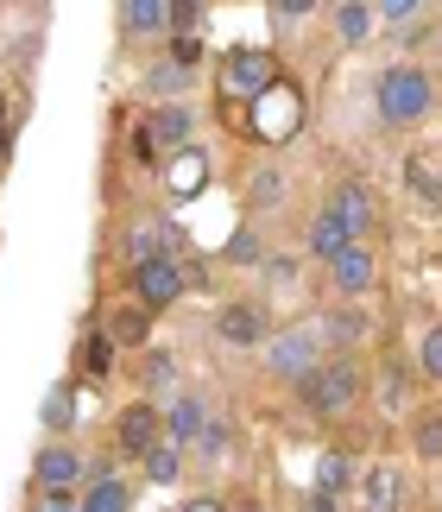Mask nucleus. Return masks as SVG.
Instances as JSON below:
<instances>
[{"mask_svg":"<svg viewBox=\"0 0 442 512\" xmlns=\"http://www.w3.org/2000/svg\"><path fill=\"white\" fill-rule=\"evenodd\" d=\"M430 102H436V89L417 64H392L379 76V121L386 127H417L430 114Z\"/></svg>","mask_w":442,"mask_h":512,"instance_id":"1","label":"nucleus"},{"mask_svg":"<svg viewBox=\"0 0 442 512\" xmlns=\"http://www.w3.org/2000/svg\"><path fill=\"white\" fill-rule=\"evenodd\" d=\"M323 329L316 323H297V329H285V336H272L266 342V367L278 373V380H310L316 367H323Z\"/></svg>","mask_w":442,"mask_h":512,"instance_id":"2","label":"nucleus"},{"mask_svg":"<svg viewBox=\"0 0 442 512\" xmlns=\"http://www.w3.org/2000/svg\"><path fill=\"white\" fill-rule=\"evenodd\" d=\"M285 76H278V57H266V51H234L228 57V70H221V95H228V108H240V102H259V95H272Z\"/></svg>","mask_w":442,"mask_h":512,"instance_id":"3","label":"nucleus"},{"mask_svg":"<svg viewBox=\"0 0 442 512\" xmlns=\"http://www.w3.org/2000/svg\"><path fill=\"white\" fill-rule=\"evenodd\" d=\"M297 392H304L310 411H348L360 399V367L354 361H323L310 380H297Z\"/></svg>","mask_w":442,"mask_h":512,"instance_id":"4","label":"nucleus"},{"mask_svg":"<svg viewBox=\"0 0 442 512\" xmlns=\"http://www.w3.org/2000/svg\"><path fill=\"white\" fill-rule=\"evenodd\" d=\"M297 114H304V95H297L291 83H278L272 95H259V102L247 108V127L259 133V140H291V133H297Z\"/></svg>","mask_w":442,"mask_h":512,"instance_id":"5","label":"nucleus"},{"mask_svg":"<svg viewBox=\"0 0 442 512\" xmlns=\"http://www.w3.org/2000/svg\"><path fill=\"white\" fill-rule=\"evenodd\" d=\"M184 285H190V272L177 266V260H146V266H133V291H139V304H146V310L177 304V298H184Z\"/></svg>","mask_w":442,"mask_h":512,"instance_id":"6","label":"nucleus"},{"mask_svg":"<svg viewBox=\"0 0 442 512\" xmlns=\"http://www.w3.org/2000/svg\"><path fill=\"white\" fill-rule=\"evenodd\" d=\"M158 424H165V418H158V405H127L114 418V443L127 449V456H152V449L165 443V437H158Z\"/></svg>","mask_w":442,"mask_h":512,"instance_id":"7","label":"nucleus"},{"mask_svg":"<svg viewBox=\"0 0 442 512\" xmlns=\"http://www.w3.org/2000/svg\"><path fill=\"white\" fill-rule=\"evenodd\" d=\"M177 222H165V215H152V222H133L127 234V247H133V266H146V260H177Z\"/></svg>","mask_w":442,"mask_h":512,"instance_id":"8","label":"nucleus"},{"mask_svg":"<svg viewBox=\"0 0 442 512\" xmlns=\"http://www.w3.org/2000/svg\"><path fill=\"white\" fill-rule=\"evenodd\" d=\"M221 342H234V348H259V336H266V310L259 304H221Z\"/></svg>","mask_w":442,"mask_h":512,"instance_id":"9","label":"nucleus"},{"mask_svg":"<svg viewBox=\"0 0 442 512\" xmlns=\"http://www.w3.org/2000/svg\"><path fill=\"white\" fill-rule=\"evenodd\" d=\"M329 209L341 215V222H348V234H354V241H360V234L373 228V190H367V184H335Z\"/></svg>","mask_w":442,"mask_h":512,"instance_id":"10","label":"nucleus"},{"mask_svg":"<svg viewBox=\"0 0 442 512\" xmlns=\"http://www.w3.org/2000/svg\"><path fill=\"white\" fill-rule=\"evenodd\" d=\"M348 247H360L354 234H348V222H341L335 209H323V215H316V228H310V253H316V260H329V266H335V260H341Z\"/></svg>","mask_w":442,"mask_h":512,"instance_id":"11","label":"nucleus"},{"mask_svg":"<svg viewBox=\"0 0 442 512\" xmlns=\"http://www.w3.org/2000/svg\"><path fill=\"white\" fill-rule=\"evenodd\" d=\"M190 127H196V114H190V108H158L152 121H146V140H152V152H158V146L184 152V140H190Z\"/></svg>","mask_w":442,"mask_h":512,"instance_id":"12","label":"nucleus"},{"mask_svg":"<svg viewBox=\"0 0 442 512\" xmlns=\"http://www.w3.org/2000/svg\"><path fill=\"white\" fill-rule=\"evenodd\" d=\"M165 184H171V196H196L209 184V152H196V146H184L171 159V171H165Z\"/></svg>","mask_w":442,"mask_h":512,"instance_id":"13","label":"nucleus"},{"mask_svg":"<svg viewBox=\"0 0 442 512\" xmlns=\"http://www.w3.org/2000/svg\"><path fill=\"white\" fill-rule=\"evenodd\" d=\"M373 279H379V266H373L367 247H348V253L335 260V285L348 291V298H354V291H373Z\"/></svg>","mask_w":442,"mask_h":512,"instance_id":"14","label":"nucleus"},{"mask_svg":"<svg viewBox=\"0 0 442 512\" xmlns=\"http://www.w3.org/2000/svg\"><path fill=\"white\" fill-rule=\"evenodd\" d=\"M398 494H405V475L392 462L367 468V512H398Z\"/></svg>","mask_w":442,"mask_h":512,"instance_id":"15","label":"nucleus"},{"mask_svg":"<svg viewBox=\"0 0 442 512\" xmlns=\"http://www.w3.org/2000/svg\"><path fill=\"white\" fill-rule=\"evenodd\" d=\"M108 336H114V348H120V342H146V336H152V310H146V304L108 310Z\"/></svg>","mask_w":442,"mask_h":512,"instance_id":"16","label":"nucleus"},{"mask_svg":"<svg viewBox=\"0 0 442 512\" xmlns=\"http://www.w3.org/2000/svg\"><path fill=\"white\" fill-rule=\"evenodd\" d=\"M120 26L127 32H165L171 26V0H127V7H120Z\"/></svg>","mask_w":442,"mask_h":512,"instance_id":"17","label":"nucleus"},{"mask_svg":"<svg viewBox=\"0 0 442 512\" xmlns=\"http://www.w3.org/2000/svg\"><path fill=\"white\" fill-rule=\"evenodd\" d=\"M76 475H83V462H76L70 449H45V456H38V487H51V494H64Z\"/></svg>","mask_w":442,"mask_h":512,"instance_id":"18","label":"nucleus"},{"mask_svg":"<svg viewBox=\"0 0 442 512\" xmlns=\"http://www.w3.org/2000/svg\"><path fill=\"white\" fill-rule=\"evenodd\" d=\"M341 487H354V462L341 456V449H329V456L316 462V494H329V500H335Z\"/></svg>","mask_w":442,"mask_h":512,"instance_id":"19","label":"nucleus"},{"mask_svg":"<svg viewBox=\"0 0 442 512\" xmlns=\"http://www.w3.org/2000/svg\"><path fill=\"white\" fill-rule=\"evenodd\" d=\"M165 437H171V443L203 437V405H196V399H177V405H171V418H165Z\"/></svg>","mask_w":442,"mask_h":512,"instance_id":"20","label":"nucleus"},{"mask_svg":"<svg viewBox=\"0 0 442 512\" xmlns=\"http://www.w3.org/2000/svg\"><path fill=\"white\" fill-rule=\"evenodd\" d=\"M323 342H329V348H354V342H367V317H354V310H341V317H323Z\"/></svg>","mask_w":442,"mask_h":512,"instance_id":"21","label":"nucleus"},{"mask_svg":"<svg viewBox=\"0 0 442 512\" xmlns=\"http://www.w3.org/2000/svg\"><path fill=\"white\" fill-rule=\"evenodd\" d=\"M83 373H89V380H108V373H114V336H108V329H95V336L83 342Z\"/></svg>","mask_w":442,"mask_h":512,"instance_id":"22","label":"nucleus"},{"mask_svg":"<svg viewBox=\"0 0 442 512\" xmlns=\"http://www.w3.org/2000/svg\"><path fill=\"white\" fill-rule=\"evenodd\" d=\"M405 184L424 196V203H442V165H430V159H405Z\"/></svg>","mask_w":442,"mask_h":512,"instance_id":"23","label":"nucleus"},{"mask_svg":"<svg viewBox=\"0 0 442 512\" xmlns=\"http://www.w3.org/2000/svg\"><path fill=\"white\" fill-rule=\"evenodd\" d=\"M335 26H341V38H367L373 32V7H360V0H348V7H335Z\"/></svg>","mask_w":442,"mask_h":512,"instance_id":"24","label":"nucleus"},{"mask_svg":"<svg viewBox=\"0 0 442 512\" xmlns=\"http://www.w3.org/2000/svg\"><path fill=\"white\" fill-rule=\"evenodd\" d=\"M146 475H152L158 487H171L177 475H184V468H177V443H171V437H165V443H158L152 456H146Z\"/></svg>","mask_w":442,"mask_h":512,"instance_id":"25","label":"nucleus"},{"mask_svg":"<svg viewBox=\"0 0 442 512\" xmlns=\"http://www.w3.org/2000/svg\"><path fill=\"white\" fill-rule=\"evenodd\" d=\"M83 512H127V487H120V481H95Z\"/></svg>","mask_w":442,"mask_h":512,"instance_id":"26","label":"nucleus"},{"mask_svg":"<svg viewBox=\"0 0 442 512\" xmlns=\"http://www.w3.org/2000/svg\"><path fill=\"white\" fill-rule=\"evenodd\" d=\"M146 89H152V95H177V89H190V70L171 57V64H158V70L146 76Z\"/></svg>","mask_w":442,"mask_h":512,"instance_id":"27","label":"nucleus"},{"mask_svg":"<svg viewBox=\"0 0 442 512\" xmlns=\"http://www.w3.org/2000/svg\"><path fill=\"white\" fill-rule=\"evenodd\" d=\"M417 456H442V418H417Z\"/></svg>","mask_w":442,"mask_h":512,"instance_id":"28","label":"nucleus"},{"mask_svg":"<svg viewBox=\"0 0 442 512\" xmlns=\"http://www.w3.org/2000/svg\"><path fill=\"white\" fill-rule=\"evenodd\" d=\"M424 373H430V380H442V323L424 336Z\"/></svg>","mask_w":442,"mask_h":512,"instance_id":"29","label":"nucleus"},{"mask_svg":"<svg viewBox=\"0 0 442 512\" xmlns=\"http://www.w3.org/2000/svg\"><path fill=\"white\" fill-rule=\"evenodd\" d=\"M70 418V386H51V399H45V424H64Z\"/></svg>","mask_w":442,"mask_h":512,"instance_id":"30","label":"nucleus"},{"mask_svg":"<svg viewBox=\"0 0 442 512\" xmlns=\"http://www.w3.org/2000/svg\"><path fill=\"white\" fill-rule=\"evenodd\" d=\"M196 19H203V7H196V0H171V26H177V32H190Z\"/></svg>","mask_w":442,"mask_h":512,"instance_id":"31","label":"nucleus"},{"mask_svg":"<svg viewBox=\"0 0 442 512\" xmlns=\"http://www.w3.org/2000/svg\"><path fill=\"white\" fill-rule=\"evenodd\" d=\"M146 386H152V392H171V361H165V354L146 367Z\"/></svg>","mask_w":442,"mask_h":512,"instance_id":"32","label":"nucleus"},{"mask_svg":"<svg viewBox=\"0 0 442 512\" xmlns=\"http://www.w3.org/2000/svg\"><path fill=\"white\" fill-rule=\"evenodd\" d=\"M177 64H184V70L203 64V45H196V38H177Z\"/></svg>","mask_w":442,"mask_h":512,"instance_id":"33","label":"nucleus"},{"mask_svg":"<svg viewBox=\"0 0 442 512\" xmlns=\"http://www.w3.org/2000/svg\"><path fill=\"white\" fill-rule=\"evenodd\" d=\"M272 13H278V19H304L310 0H272Z\"/></svg>","mask_w":442,"mask_h":512,"instance_id":"34","label":"nucleus"},{"mask_svg":"<svg viewBox=\"0 0 442 512\" xmlns=\"http://www.w3.org/2000/svg\"><path fill=\"white\" fill-rule=\"evenodd\" d=\"M253 203H278V177H272V171H266V177L253 184Z\"/></svg>","mask_w":442,"mask_h":512,"instance_id":"35","label":"nucleus"},{"mask_svg":"<svg viewBox=\"0 0 442 512\" xmlns=\"http://www.w3.org/2000/svg\"><path fill=\"white\" fill-rule=\"evenodd\" d=\"M228 253H234V260H259V241H253V234H234Z\"/></svg>","mask_w":442,"mask_h":512,"instance_id":"36","label":"nucleus"},{"mask_svg":"<svg viewBox=\"0 0 442 512\" xmlns=\"http://www.w3.org/2000/svg\"><path fill=\"white\" fill-rule=\"evenodd\" d=\"M297 512H335V500H329V494H316V487H310V494H304V506H297Z\"/></svg>","mask_w":442,"mask_h":512,"instance_id":"37","label":"nucleus"},{"mask_svg":"<svg viewBox=\"0 0 442 512\" xmlns=\"http://www.w3.org/2000/svg\"><path fill=\"white\" fill-rule=\"evenodd\" d=\"M184 512H228V506H221V500H209V494H203V500H184Z\"/></svg>","mask_w":442,"mask_h":512,"instance_id":"38","label":"nucleus"},{"mask_svg":"<svg viewBox=\"0 0 442 512\" xmlns=\"http://www.w3.org/2000/svg\"><path fill=\"white\" fill-rule=\"evenodd\" d=\"M0 159H7V121H0Z\"/></svg>","mask_w":442,"mask_h":512,"instance_id":"39","label":"nucleus"},{"mask_svg":"<svg viewBox=\"0 0 442 512\" xmlns=\"http://www.w3.org/2000/svg\"><path fill=\"white\" fill-rule=\"evenodd\" d=\"M228 512H259V506H253V500H240V506H228Z\"/></svg>","mask_w":442,"mask_h":512,"instance_id":"40","label":"nucleus"},{"mask_svg":"<svg viewBox=\"0 0 442 512\" xmlns=\"http://www.w3.org/2000/svg\"><path fill=\"white\" fill-rule=\"evenodd\" d=\"M0 114H7V95H0Z\"/></svg>","mask_w":442,"mask_h":512,"instance_id":"41","label":"nucleus"},{"mask_svg":"<svg viewBox=\"0 0 442 512\" xmlns=\"http://www.w3.org/2000/svg\"><path fill=\"white\" fill-rule=\"evenodd\" d=\"M51 512H70V506H51Z\"/></svg>","mask_w":442,"mask_h":512,"instance_id":"42","label":"nucleus"}]
</instances>
